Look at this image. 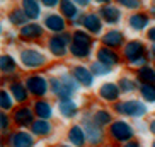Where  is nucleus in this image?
<instances>
[{
  "instance_id": "obj_43",
  "label": "nucleus",
  "mask_w": 155,
  "mask_h": 147,
  "mask_svg": "<svg viewBox=\"0 0 155 147\" xmlns=\"http://www.w3.org/2000/svg\"><path fill=\"white\" fill-rule=\"evenodd\" d=\"M153 55H155V46H153Z\"/></svg>"
},
{
  "instance_id": "obj_24",
  "label": "nucleus",
  "mask_w": 155,
  "mask_h": 147,
  "mask_svg": "<svg viewBox=\"0 0 155 147\" xmlns=\"http://www.w3.org/2000/svg\"><path fill=\"white\" fill-rule=\"evenodd\" d=\"M141 94L147 101H155V86L153 84H143L141 86Z\"/></svg>"
},
{
  "instance_id": "obj_10",
  "label": "nucleus",
  "mask_w": 155,
  "mask_h": 147,
  "mask_svg": "<svg viewBox=\"0 0 155 147\" xmlns=\"http://www.w3.org/2000/svg\"><path fill=\"white\" fill-rule=\"evenodd\" d=\"M22 7H24V14L28 15L29 19L38 17V14H39V5L36 2H32V0H24Z\"/></svg>"
},
{
  "instance_id": "obj_30",
  "label": "nucleus",
  "mask_w": 155,
  "mask_h": 147,
  "mask_svg": "<svg viewBox=\"0 0 155 147\" xmlns=\"http://www.w3.org/2000/svg\"><path fill=\"white\" fill-rule=\"evenodd\" d=\"M61 10H63L68 17L75 15V12H77V9H75V5H73L72 2H61Z\"/></svg>"
},
{
  "instance_id": "obj_7",
  "label": "nucleus",
  "mask_w": 155,
  "mask_h": 147,
  "mask_svg": "<svg viewBox=\"0 0 155 147\" xmlns=\"http://www.w3.org/2000/svg\"><path fill=\"white\" fill-rule=\"evenodd\" d=\"M73 75H75V79L80 80L84 86H91V84H92V75H91V72H89L85 67H75Z\"/></svg>"
},
{
  "instance_id": "obj_11",
  "label": "nucleus",
  "mask_w": 155,
  "mask_h": 147,
  "mask_svg": "<svg viewBox=\"0 0 155 147\" xmlns=\"http://www.w3.org/2000/svg\"><path fill=\"white\" fill-rule=\"evenodd\" d=\"M121 41H123V36H121V32H118V31H111L102 38V43L107 45V46H119Z\"/></svg>"
},
{
  "instance_id": "obj_23",
  "label": "nucleus",
  "mask_w": 155,
  "mask_h": 147,
  "mask_svg": "<svg viewBox=\"0 0 155 147\" xmlns=\"http://www.w3.org/2000/svg\"><path fill=\"white\" fill-rule=\"evenodd\" d=\"M140 79L143 80V84H153L155 82V72L148 67H143L140 70Z\"/></svg>"
},
{
  "instance_id": "obj_39",
  "label": "nucleus",
  "mask_w": 155,
  "mask_h": 147,
  "mask_svg": "<svg viewBox=\"0 0 155 147\" xmlns=\"http://www.w3.org/2000/svg\"><path fill=\"white\" fill-rule=\"evenodd\" d=\"M148 38H150L152 41H155V28L150 29V32H148Z\"/></svg>"
},
{
  "instance_id": "obj_17",
  "label": "nucleus",
  "mask_w": 155,
  "mask_h": 147,
  "mask_svg": "<svg viewBox=\"0 0 155 147\" xmlns=\"http://www.w3.org/2000/svg\"><path fill=\"white\" fill-rule=\"evenodd\" d=\"M68 137H70V140H72V144H75V145H82L84 140H85L82 128H78V127H73V128L70 130Z\"/></svg>"
},
{
  "instance_id": "obj_8",
  "label": "nucleus",
  "mask_w": 155,
  "mask_h": 147,
  "mask_svg": "<svg viewBox=\"0 0 155 147\" xmlns=\"http://www.w3.org/2000/svg\"><path fill=\"white\" fill-rule=\"evenodd\" d=\"M99 94L104 97V99L113 101V99H116V97H118L119 91H118V87H116V84H104V86L101 87Z\"/></svg>"
},
{
  "instance_id": "obj_40",
  "label": "nucleus",
  "mask_w": 155,
  "mask_h": 147,
  "mask_svg": "<svg viewBox=\"0 0 155 147\" xmlns=\"http://www.w3.org/2000/svg\"><path fill=\"white\" fill-rule=\"evenodd\" d=\"M58 2L56 0H45V5H56Z\"/></svg>"
},
{
  "instance_id": "obj_2",
  "label": "nucleus",
  "mask_w": 155,
  "mask_h": 147,
  "mask_svg": "<svg viewBox=\"0 0 155 147\" xmlns=\"http://www.w3.org/2000/svg\"><path fill=\"white\" fill-rule=\"evenodd\" d=\"M21 60H22V63L26 65V67H39V65L45 63V56H43L41 53H38V51H34V50L22 51Z\"/></svg>"
},
{
  "instance_id": "obj_14",
  "label": "nucleus",
  "mask_w": 155,
  "mask_h": 147,
  "mask_svg": "<svg viewBox=\"0 0 155 147\" xmlns=\"http://www.w3.org/2000/svg\"><path fill=\"white\" fill-rule=\"evenodd\" d=\"M60 111H61V115L63 116H72L75 111H77V106H75V103H72L70 99H61L60 101Z\"/></svg>"
},
{
  "instance_id": "obj_42",
  "label": "nucleus",
  "mask_w": 155,
  "mask_h": 147,
  "mask_svg": "<svg viewBox=\"0 0 155 147\" xmlns=\"http://www.w3.org/2000/svg\"><path fill=\"white\" fill-rule=\"evenodd\" d=\"M124 147H138V145H137V144H126Z\"/></svg>"
},
{
  "instance_id": "obj_15",
  "label": "nucleus",
  "mask_w": 155,
  "mask_h": 147,
  "mask_svg": "<svg viewBox=\"0 0 155 147\" xmlns=\"http://www.w3.org/2000/svg\"><path fill=\"white\" fill-rule=\"evenodd\" d=\"M84 24H85V28L92 32H99V29H101V21H99V17L94 15V14L87 15V17L84 19Z\"/></svg>"
},
{
  "instance_id": "obj_21",
  "label": "nucleus",
  "mask_w": 155,
  "mask_h": 147,
  "mask_svg": "<svg viewBox=\"0 0 155 147\" xmlns=\"http://www.w3.org/2000/svg\"><path fill=\"white\" fill-rule=\"evenodd\" d=\"M21 34H22V36H26V38H38V36H41V28H39V26H36V24H29V26L22 28Z\"/></svg>"
},
{
  "instance_id": "obj_3",
  "label": "nucleus",
  "mask_w": 155,
  "mask_h": 147,
  "mask_svg": "<svg viewBox=\"0 0 155 147\" xmlns=\"http://www.w3.org/2000/svg\"><path fill=\"white\" fill-rule=\"evenodd\" d=\"M111 132H113V135L118 138V140H128V138L133 135L131 127H130V125H126L124 121H116V123H113Z\"/></svg>"
},
{
  "instance_id": "obj_12",
  "label": "nucleus",
  "mask_w": 155,
  "mask_h": 147,
  "mask_svg": "<svg viewBox=\"0 0 155 147\" xmlns=\"http://www.w3.org/2000/svg\"><path fill=\"white\" fill-rule=\"evenodd\" d=\"M101 14H102L104 21H107V22H116V21L119 19V10L116 9V7H111V5H107V7H102Z\"/></svg>"
},
{
  "instance_id": "obj_22",
  "label": "nucleus",
  "mask_w": 155,
  "mask_h": 147,
  "mask_svg": "<svg viewBox=\"0 0 155 147\" xmlns=\"http://www.w3.org/2000/svg\"><path fill=\"white\" fill-rule=\"evenodd\" d=\"M36 115L41 116V118H50V116H51L50 104H48V103H45V101H39L36 104Z\"/></svg>"
},
{
  "instance_id": "obj_20",
  "label": "nucleus",
  "mask_w": 155,
  "mask_h": 147,
  "mask_svg": "<svg viewBox=\"0 0 155 147\" xmlns=\"http://www.w3.org/2000/svg\"><path fill=\"white\" fill-rule=\"evenodd\" d=\"M50 48H51V51L55 53V55H63L65 53V41L61 39V38H53L50 41Z\"/></svg>"
},
{
  "instance_id": "obj_31",
  "label": "nucleus",
  "mask_w": 155,
  "mask_h": 147,
  "mask_svg": "<svg viewBox=\"0 0 155 147\" xmlns=\"http://www.w3.org/2000/svg\"><path fill=\"white\" fill-rule=\"evenodd\" d=\"M0 106H2L4 110H9L10 106H12V103H10V97H9V94H7V91H2V92H0Z\"/></svg>"
},
{
  "instance_id": "obj_27",
  "label": "nucleus",
  "mask_w": 155,
  "mask_h": 147,
  "mask_svg": "<svg viewBox=\"0 0 155 147\" xmlns=\"http://www.w3.org/2000/svg\"><path fill=\"white\" fill-rule=\"evenodd\" d=\"M32 132L34 133H48L50 132V123H46V121H36V123H32Z\"/></svg>"
},
{
  "instance_id": "obj_18",
  "label": "nucleus",
  "mask_w": 155,
  "mask_h": 147,
  "mask_svg": "<svg viewBox=\"0 0 155 147\" xmlns=\"http://www.w3.org/2000/svg\"><path fill=\"white\" fill-rule=\"evenodd\" d=\"M46 26H48V29H53V31H61L63 21L60 15H50V17H46Z\"/></svg>"
},
{
  "instance_id": "obj_9",
  "label": "nucleus",
  "mask_w": 155,
  "mask_h": 147,
  "mask_svg": "<svg viewBox=\"0 0 155 147\" xmlns=\"http://www.w3.org/2000/svg\"><path fill=\"white\" fill-rule=\"evenodd\" d=\"M99 62L104 65H113L118 62V55L114 53V51L107 50V48H102V50L99 51Z\"/></svg>"
},
{
  "instance_id": "obj_19",
  "label": "nucleus",
  "mask_w": 155,
  "mask_h": 147,
  "mask_svg": "<svg viewBox=\"0 0 155 147\" xmlns=\"http://www.w3.org/2000/svg\"><path fill=\"white\" fill-rule=\"evenodd\" d=\"M31 120H32V113L29 110H19V111H15V121L17 123H21V125H28V123H31Z\"/></svg>"
},
{
  "instance_id": "obj_1",
  "label": "nucleus",
  "mask_w": 155,
  "mask_h": 147,
  "mask_svg": "<svg viewBox=\"0 0 155 147\" xmlns=\"http://www.w3.org/2000/svg\"><path fill=\"white\" fill-rule=\"evenodd\" d=\"M116 110L121 111V113H126L130 116H140L145 113V106L138 101H124L116 106Z\"/></svg>"
},
{
  "instance_id": "obj_38",
  "label": "nucleus",
  "mask_w": 155,
  "mask_h": 147,
  "mask_svg": "<svg viewBox=\"0 0 155 147\" xmlns=\"http://www.w3.org/2000/svg\"><path fill=\"white\" fill-rule=\"evenodd\" d=\"M0 120H2V128H7V125H9V121H7V116L5 115H0Z\"/></svg>"
},
{
  "instance_id": "obj_26",
  "label": "nucleus",
  "mask_w": 155,
  "mask_h": 147,
  "mask_svg": "<svg viewBox=\"0 0 155 147\" xmlns=\"http://www.w3.org/2000/svg\"><path fill=\"white\" fill-rule=\"evenodd\" d=\"M0 67H2L4 72H14L15 63H14V60L10 58V56H2V63H0Z\"/></svg>"
},
{
  "instance_id": "obj_28",
  "label": "nucleus",
  "mask_w": 155,
  "mask_h": 147,
  "mask_svg": "<svg viewBox=\"0 0 155 147\" xmlns=\"http://www.w3.org/2000/svg\"><path fill=\"white\" fill-rule=\"evenodd\" d=\"M12 92H14V96L17 101H24L26 99V91L21 84H12Z\"/></svg>"
},
{
  "instance_id": "obj_4",
  "label": "nucleus",
  "mask_w": 155,
  "mask_h": 147,
  "mask_svg": "<svg viewBox=\"0 0 155 147\" xmlns=\"http://www.w3.org/2000/svg\"><path fill=\"white\" fill-rule=\"evenodd\" d=\"M28 87L31 89V92H34V94H38V96H41V94H45V92H46L48 84H46V80L43 77L36 75V77H31L28 80Z\"/></svg>"
},
{
  "instance_id": "obj_36",
  "label": "nucleus",
  "mask_w": 155,
  "mask_h": 147,
  "mask_svg": "<svg viewBox=\"0 0 155 147\" xmlns=\"http://www.w3.org/2000/svg\"><path fill=\"white\" fill-rule=\"evenodd\" d=\"M119 86H121V87H123L124 91H133V87H135V84H133L131 80H128V79H123Z\"/></svg>"
},
{
  "instance_id": "obj_16",
  "label": "nucleus",
  "mask_w": 155,
  "mask_h": 147,
  "mask_svg": "<svg viewBox=\"0 0 155 147\" xmlns=\"http://www.w3.org/2000/svg\"><path fill=\"white\" fill-rule=\"evenodd\" d=\"M73 45L80 46V48H89V45H91V38H89V34H85V32L77 31L75 32V38H73Z\"/></svg>"
},
{
  "instance_id": "obj_32",
  "label": "nucleus",
  "mask_w": 155,
  "mask_h": 147,
  "mask_svg": "<svg viewBox=\"0 0 155 147\" xmlns=\"http://www.w3.org/2000/svg\"><path fill=\"white\" fill-rule=\"evenodd\" d=\"M109 120H111V116H109V113H107V111H97V115H96V121H97L99 125L109 123Z\"/></svg>"
},
{
  "instance_id": "obj_37",
  "label": "nucleus",
  "mask_w": 155,
  "mask_h": 147,
  "mask_svg": "<svg viewBox=\"0 0 155 147\" xmlns=\"http://www.w3.org/2000/svg\"><path fill=\"white\" fill-rule=\"evenodd\" d=\"M121 4H123V5H126V7H131V9L138 7V2H135V0H123Z\"/></svg>"
},
{
  "instance_id": "obj_41",
  "label": "nucleus",
  "mask_w": 155,
  "mask_h": 147,
  "mask_svg": "<svg viewBox=\"0 0 155 147\" xmlns=\"http://www.w3.org/2000/svg\"><path fill=\"white\" fill-rule=\"evenodd\" d=\"M150 128H152V132L155 133V121H152V125H150Z\"/></svg>"
},
{
  "instance_id": "obj_29",
  "label": "nucleus",
  "mask_w": 155,
  "mask_h": 147,
  "mask_svg": "<svg viewBox=\"0 0 155 147\" xmlns=\"http://www.w3.org/2000/svg\"><path fill=\"white\" fill-rule=\"evenodd\" d=\"M61 82L67 86V89H70L72 92H75L77 91V86H75V79L73 77H70V75H61V79H60Z\"/></svg>"
},
{
  "instance_id": "obj_35",
  "label": "nucleus",
  "mask_w": 155,
  "mask_h": 147,
  "mask_svg": "<svg viewBox=\"0 0 155 147\" xmlns=\"http://www.w3.org/2000/svg\"><path fill=\"white\" fill-rule=\"evenodd\" d=\"M72 53L77 56H87L89 55V48H80V46H72Z\"/></svg>"
},
{
  "instance_id": "obj_6",
  "label": "nucleus",
  "mask_w": 155,
  "mask_h": 147,
  "mask_svg": "<svg viewBox=\"0 0 155 147\" xmlns=\"http://www.w3.org/2000/svg\"><path fill=\"white\" fill-rule=\"evenodd\" d=\"M10 144H12V147H31L32 138H31V135H28L26 132H19V133H15V135H12Z\"/></svg>"
},
{
  "instance_id": "obj_33",
  "label": "nucleus",
  "mask_w": 155,
  "mask_h": 147,
  "mask_svg": "<svg viewBox=\"0 0 155 147\" xmlns=\"http://www.w3.org/2000/svg\"><path fill=\"white\" fill-rule=\"evenodd\" d=\"M10 21H12L14 24H21V22L26 21V15H24L21 10H14V12L10 14Z\"/></svg>"
},
{
  "instance_id": "obj_25",
  "label": "nucleus",
  "mask_w": 155,
  "mask_h": 147,
  "mask_svg": "<svg viewBox=\"0 0 155 147\" xmlns=\"http://www.w3.org/2000/svg\"><path fill=\"white\" fill-rule=\"evenodd\" d=\"M130 24H131V28L135 29H143L147 26V17L145 15H133L130 19Z\"/></svg>"
},
{
  "instance_id": "obj_34",
  "label": "nucleus",
  "mask_w": 155,
  "mask_h": 147,
  "mask_svg": "<svg viewBox=\"0 0 155 147\" xmlns=\"http://www.w3.org/2000/svg\"><path fill=\"white\" fill-rule=\"evenodd\" d=\"M92 70L96 74H99V75H102V74H109V67L104 63H101V62H97V63L92 65Z\"/></svg>"
},
{
  "instance_id": "obj_13",
  "label": "nucleus",
  "mask_w": 155,
  "mask_h": 147,
  "mask_svg": "<svg viewBox=\"0 0 155 147\" xmlns=\"http://www.w3.org/2000/svg\"><path fill=\"white\" fill-rule=\"evenodd\" d=\"M85 130H87V137H89V140H91V142H99V138H101V130L97 128L96 125L94 123H91V121H89V120H85Z\"/></svg>"
},
{
  "instance_id": "obj_44",
  "label": "nucleus",
  "mask_w": 155,
  "mask_h": 147,
  "mask_svg": "<svg viewBox=\"0 0 155 147\" xmlns=\"http://www.w3.org/2000/svg\"><path fill=\"white\" fill-rule=\"evenodd\" d=\"M153 147H155V142H153Z\"/></svg>"
},
{
  "instance_id": "obj_5",
  "label": "nucleus",
  "mask_w": 155,
  "mask_h": 147,
  "mask_svg": "<svg viewBox=\"0 0 155 147\" xmlns=\"http://www.w3.org/2000/svg\"><path fill=\"white\" fill-rule=\"evenodd\" d=\"M124 55H126L130 60L137 62V60H140V58H141V55H143V46H141L138 41L130 43V45H128L126 48H124Z\"/></svg>"
}]
</instances>
